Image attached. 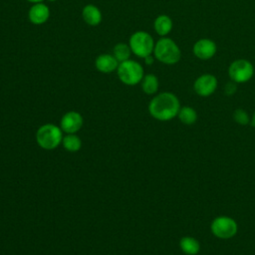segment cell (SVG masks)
<instances>
[{"mask_svg":"<svg viewBox=\"0 0 255 255\" xmlns=\"http://www.w3.org/2000/svg\"><path fill=\"white\" fill-rule=\"evenodd\" d=\"M82 17L89 26L93 27L100 25L103 19L100 8L94 4H87L86 6H84L82 10Z\"/></svg>","mask_w":255,"mask_h":255,"instance_id":"4fadbf2b","label":"cell"},{"mask_svg":"<svg viewBox=\"0 0 255 255\" xmlns=\"http://www.w3.org/2000/svg\"><path fill=\"white\" fill-rule=\"evenodd\" d=\"M250 124H251V126H252V127H254V128H255V112L253 113L252 117L250 118Z\"/></svg>","mask_w":255,"mask_h":255,"instance_id":"603a6c76","label":"cell"},{"mask_svg":"<svg viewBox=\"0 0 255 255\" xmlns=\"http://www.w3.org/2000/svg\"><path fill=\"white\" fill-rule=\"evenodd\" d=\"M62 144L64 148L70 152H76L82 147V140L76 133H67L63 136Z\"/></svg>","mask_w":255,"mask_h":255,"instance_id":"ac0fdd59","label":"cell"},{"mask_svg":"<svg viewBox=\"0 0 255 255\" xmlns=\"http://www.w3.org/2000/svg\"><path fill=\"white\" fill-rule=\"evenodd\" d=\"M26 1H28V2H30V3H32V4H36V3L43 2L44 0H26Z\"/></svg>","mask_w":255,"mask_h":255,"instance_id":"cb8c5ba5","label":"cell"},{"mask_svg":"<svg viewBox=\"0 0 255 255\" xmlns=\"http://www.w3.org/2000/svg\"><path fill=\"white\" fill-rule=\"evenodd\" d=\"M154 45L155 42L152 36L145 31H135L128 39V46L131 53L141 59L153 54Z\"/></svg>","mask_w":255,"mask_h":255,"instance_id":"5b68a950","label":"cell"},{"mask_svg":"<svg viewBox=\"0 0 255 255\" xmlns=\"http://www.w3.org/2000/svg\"><path fill=\"white\" fill-rule=\"evenodd\" d=\"M48 1H50V2H56L57 0H48Z\"/></svg>","mask_w":255,"mask_h":255,"instance_id":"d4e9b609","label":"cell"},{"mask_svg":"<svg viewBox=\"0 0 255 255\" xmlns=\"http://www.w3.org/2000/svg\"><path fill=\"white\" fill-rule=\"evenodd\" d=\"M233 120L240 126H246L250 123V117L248 113L243 109H236L233 112Z\"/></svg>","mask_w":255,"mask_h":255,"instance_id":"ffe728a7","label":"cell"},{"mask_svg":"<svg viewBox=\"0 0 255 255\" xmlns=\"http://www.w3.org/2000/svg\"><path fill=\"white\" fill-rule=\"evenodd\" d=\"M50 8L44 2L33 4L28 11V19L34 25H42L50 18Z\"/></svg>","mask_w":255,"mask_h":255,"instance_id":"8fae6325","label":"cell"},{"mask_svg":"<svg viewBox=\"0 0 255 255\" xmlns=\"http://www.w3.org/2000/svg\"><path fill=\"white\" fill-rule=\"evenodd\" d=\"M117 74L123 84L127 86H135L141 82L144 76V71L138 62L128 59L119 64Z\"/></svg>","mask_w":255,"mask_h":255,"instance_id":"277c9868","label":"cell"},{"mask_svg":"<svg viewBox=\"0 0 255 255\" xmlns=\"http://www.w3.org/2000/svg\"><path fill=\"white\" fill-rule=\"evenodd\" d=\"M218 81L212 74H203L197 77L193 83L194 92L200 97H209L217 89Z\"/></svg>","mask_w":255,"mask_h":255,"instance_id":"ba28073f","label":"cell"},{"mask_svg":"<svg viewBox=\"0 0 255 255\" xmlns=\"http://www.w3.org/2000/svg\"><path fill=\"white\" fill-rule=\"evenodd\" d=\"M210 230L211 233L219 239H230L236 235L238 224L232 217L221 215L212 220Z\"/></svg>","mask_w":255,"mask_h":255,"instance_id":"8992f818","label":"cell"},{"mask_svg":"<svg viewBox=\"0 0 255 255\" xmlns=\"http://www.w3.org/2000/svg\"><path fill=\"white\" fill-rule=\"evenodd\" d=\"M180 250L186 255H196L200 251L199 241L191 236H184L179 241Z\"/></svg>","mask_w":255,"mask_h":255,"instance_id":"9a60e30c","label":"cell"},{"mask_svg":"<svg viewBox=\"0 0 255 255\" xmlns=\"http://www.w3.org/2000/svg\"><path fill=\"white\" fill-rule=\"evenodd\" d=\"M131 54L132 53L128 44H126V43H118L115 45L113 49V55L118 60L119 63L130 59Z\"/></svg>","mask_w":255,"mask_h":255,"instance_id":"d6986e66","label":"cell"},{"mask_svg":"<svg viewBox=\"0 0 255 255\" xmlns=\"http://www.w3.org/2000/svg\"><path fill=\"white\" fill-rule=\"evenodd\" d=\"M118 60L114 57L113 54H100L95 60L96 69L103 74H111L117 71L119 66Z\"/></svg>","mask_w":255,"mask_h":255,"instance_id":"7c38bea8","label":"cell"},{"mask_svg":"<svg viewBox=\"0 0 255 255\" xmlns=\"http://www.w3.org/2000/svg\"><path fill=\"white\" fill-rule=\"evenodd\" d=\"M154 56L153 55H149V56H147V57H145L144 59H143V61H144V63L146 64V65H152L153 64V62H154Z\"/></svg>","mask_w":255,"mask_h":255,"instance_id":"7402d4cb","label":"cell"},{"mask_svg":"<svg viewBox=\"0 0 255 255\" xmlns=\"http://www.w3.org/2000/svg\"><path fill=\"white\" fill-rule=\"evenodd\" d=\"M140 84H141V90L146 95H154L158 91L159 82L157 77L153 74L144 75Z\"/></svg>","mask_w":255,"mask_h":255,"instance_id":"2e32d148","label":"cell"},{"mask_svg":"<svg viewBox=\"0 0 255 255\" xmlns=\"http://www.w3.org/2000/svg\"><path fill=\"white\" fill-rule=\"evenodd\" d=\"M152 55L158 62L164 65H174L179 62L181 51L172 39L161 37L155 42Z\"/></svg>","mask_w":255,"mask_h":255,"instance_id":"7a4b0ae2","label":"cell"},{"mask_svg":"<svg viewBox=\"0 0 255 255\" xmlns=\"http://www.w3.org/2000/svg\"><path fill=\"white\" fill-rule=\"evenodd\" d=\"M172 20L169 16L165 14L158 15L153 22V29L157 35L161 37H166L172 30Z\"/></svg>","mask_w":255,"mask_h":255,"instance_id":"5bb4252c","label":"cell"},{"mask_svg":"<svg viewBox=\"0 0 255 255\" xmlns=\"http://www.w3.org/2000/svg\"><path fill=\"white\" fill-rule=\"evenodd\" d=\"M177 117H178L179 121L186 126L193 125L197 121L196 111L192 107H189V106L181 107L177 114Z\"/></svg>","mask_w":255,"mask_h":255,"instance_id":"e0dca14e","label":"cell"},{"mask_svg":"<svg viewBox=\"0 0 255 255\" xmlns=\"http://www.w3.org/2000/svg\"><path fill=\"white\" fill-rule=\"evenodd\" d=\"M63 130L60 127L53 124L41 126L36 131V141L44 149H55L62 143Z\"/></svg>","mask_w":255,"mask_h":255,"instance_id":"3957f363","label":"cell"},{"mask_svg":"<svg viewBox=\"0 0 255 255\" xmlns=\"http://www.w3.org/2000/svg\"><path fill=\"white\" fill-rule=\"evenodd\" d=\"M229 79L236 84H243L251 80L254 75L253 64L246 59H237L228 67Z\"/></svg>","mask_w":255,"mask_h":255,"instance_id":"52a82bcc","label":"cell"},{"mask_svg":"<svg viewBox=\"0 0 255 255\" xmlns=\"http://www.w3.org/2000/svg\"><path fill=\"white\" fill-rule=\"evenodd\" d=\"M237 91V84L233 81H229L224 86V93L226 96H233Z\"/></svg>","mask_w":255,"mask_h":255,"instance_id":"44dd1931","label":"cell"},{"mask_svg":"<svg viewBox=\"0 0 255 255\" xmlns=\"http://www.w3.org/2000/svg\"><path fill=\"white\" fill-rule=\"evenodd\" d=\"M84 120L82 115L78 112L70 111L62 117L60 128L66 133H76L82 128Z\"/></svg>","mask_w":255,"mask_h":255,"instance_id":"9c48e42d","label":"cell"},{"mask_svg":"<svg viewBox=\"0 0 255 255\" xmlns=\"http://www.w3.org/2000/svg\"><path fill=\"white\" fill-rule=\"evenodd\" d=\"M178 98L170 92H162L155 95L148 104V112L157 121L166 122L177 117L180 110Z\"/></svg>","mask_w":255,"mask_h":255,"instance_id":"6da1fadb","label":"cell"},{"mask_svg":"<svg viewBox=\"0 0 255 255\" xmlns=\"http://www.w3.org/2000/svg\"><path fill=\"white\" fill-rule=\"evenodd\" d=\"M217 47L216 44L207 38H202L197 40L192 48L194 56L200 60H209L213 58L216 54Z\"/></svg>","mask_w":255,"mask_h":255,"instance_id":"30bf717a","label":"cell"}]
</instances>
